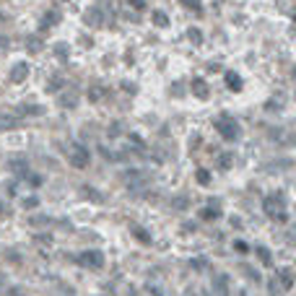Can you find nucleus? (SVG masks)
I'll list each match as a JSON object with an SVG mask.
<instances>
[{
	"label": "nucleus",
	"instance_id": "obj_1",
	"mask_svg": "<svg viewBox=\"0 0 296 296\" xmlns=\"http://www.w3.org/2000/svg\"><path fill=\"white\" fill-rule=\"evenodd\" d=\"M263 210H265V216H267V218L278 221V224H286V221H289L283 192H273V195H265V200H263Z\"/></svg>",
	"mask_w": 296,
	"mask_h": 296
},
{
	"label": "nucleus",
	"instance_id": "obj_2",
	"mask_svg": "<svg viewBox=\"0 0 296 296\" xmlns=\"http://www.w3.org/2000/svg\"><path fill=\"white\" fill-rule=\"evenodd\" d=\"M216 130H218V135L224 138V141H229V143H234V141H239V122L231 115H221V117H216Z\"/></svg>",
	"mask_w": 296,
	"mask_h": 296
},
{
	"label": "nucleus",
	"instance_id": "obj_3",
	"mask_svg": "<svg viewBox=\"0 0 296 296\" xmlns=\"http://www.w3.org/2000/svg\"><path fill=\"white\" fill-rule=\"evenodd\" d=\"M76 263L89 267V270H101V267H104V255H101L99 249H83L76 257Z\"/></svg>",
	"mask_w": 296,
	"mask_h": 296
},
{
	"label": "nucleus",
	"instance_id": "obj_4",
	"mask_svg": "<svg viewBox=\"0 0 296 296\" xmlns=\"http://www.w3.org/2000/svg\"><path fill=\"white\" fill-rule=\"evenodd\" d=\"M68 161L76 166V169H86V166L91 164V153H89V148L83 146V143H76L70 148V153H68Z\"/></svg>",
	"mask_w": 296,
	"mask_h": 296
},
{
	"label": "nucleus",
	"instance_id": "obj_5",
	"mask_svg": "<svg viewBox=\"0 0 296 296\" xmlns=\"http://www.w3.org/2000/svg\"><path fill=\"white\" fill-rule=\"evenodd\" d=\"M83 24L91 26V29H99V26L104 24V13H101V8H89V11L83 13Z\"/></svg>",
	"mask_w": 296,
	"mask_h": 296
},
{
	"label": "nucleus",
	"instance_id": "obj_6",
	"mask_svg": "<svg viewBox=\"0 0 296 296\" xmlns=\"http://www.w3.org/2000/svg\"><path fill=\"white\" fill-rule=\"evenodd\" d=\"M26 78H29V62H16V65L11 68V81L24 83Z\"/></svg>",
	"mask_w": 296,
	"mask_h": 296
},
{
	"label": "nucleus",
	"instance_id": "obj_7",
	"mask_svg": "<svg viewBox=\"0 0 296 296\" xmlns=\"http://www.w3.org/2000/svg\"><path fill=\"white\" fill-rule=\"evenodd\" d=\"M192 94H195L198 99H203V101H206V99L210 96V89H208V83L203 81V78H195V81H192Z\"/></svg>",
	"mask_w": 296,
	"mask_h": 296
},
{
	"label": "nucleus",
	"instance_id": "obj_8",
	"mask_svg": "<svg viewBox=\"0 0 296 296\" xmlns=\"http://www.w3.org/2000/svg\"><path fill=\"white\" fill-rule=\"evenodd\" d=\"M55 24H60V13H55V11H47L42 16V24H39V31L44 34V31H50V26H55Z\"/></svg>",
	"mask_w": 296,
	"mask_h": 296
},
{
	"label": "nucleus",
	"instance_id": "obj_9",
	"mask_svg": "<svg viewBox=\"0 0 296 296\" xmlns=\"http://www.w3.org/2000/svg\"><path fill=\"white\" fill-rule=\"evenodd\" d=\"M224 81H226L229 91H242V78H239V73L226 70V73H224Z\"/></svg>",
	"mask_w": 296,
	"mask_h": 296
},
{
	"label": "nucleus",
	"instance_id": "obj_10",
	"mask_svg": "<svg viewBox=\"0 0 296 296\" xmlns=\"http://www.w3.org/2000/svg\"><path fill=\"white\" fill-rule=\"evenodd\" d=\"M58 104H60L62 109H73V107L78 104V96L70 94V91H62V94L58 96Z\"/></svg>",
	"mask_w": 296,
	"mask_h": 296
},
{
	"label": "nucleus",
	"instance_id": "obj_11",
	"mask_svg": "<svg viewBox=\"0 0 296 296\" xmlns=\"http://www.w3.org/2000/svg\"><path fill=\"white\" fill-rule=\"evenodd\" d=\"M198 216H200L203 221H216L221 213H218V206H213V203H210V206H203V208L198 210Z\"/></svg>",
	"mask_w": 296,
	"mask_h": 296
},
{
	"label": "nucleus",
	"instance_id": "obj_12",
	"mask_svg": "<svg viewBox=\"0 0 296 296\" xmlns=\"http://www.w3.org/2000/svg\"><path fill=\"white\" fill-rule=\"evenodd\" d=\"M278 281L283 286V291L291 289V286H294V270H291V267H281V270H278Z\"/></svg>",
	"mask_w": 296,
	"mask_h": 296
},
{
	"label": "nucleus",
	"instance_id": "obj_13",
	"mask_svg": "<svg viewBox=\"0 0 296 296\" xmlns=\"http://www.w3.org/2000/svg\"><path fill=\"white\" fill-rule=\"evenodd\" d=\"M213 291L216 294H224V291H229V275L224 273V275H213Z\"/></svg>",
	"mask_w": 296,
	"mask_h": 296
},
{
	"label": "nucleus",
	"instance_id": "obj_14",
	"mask_svg": "<svg viewBox=\"0 0 296 296\" xmlns=\"http://www.w3.org/2000/svg\"><path fill=\"white\" fill-rule=\"evenodd\" d=\"M130 231H133V237H135L141 244H151V242H153L151 234H148V229H143V226H133Z\"/></svg>",
	"mask_w": 296,
	"mask_h": 296
},
{
	"label": "nucleus",
	"instance_id": "obj_15",
	"mask_svg": "<svg viewBox=\"0 0 296 296\" xmlns=\"http://www.w3.org/2000/svg\"><path fill=\"white\" fill-rule=\"evenodd\" d=\"M216 166H218V169H224V172H229L231 166H234V156L224 151V153H221L218 159H216Z\"/></svg>",
	"mask_w": 296,
	"mask_h": 296
},
{
	"label": "nucleus",
	"instance_id": "obj_16",
	"mask_svg": "<svg viewBox=\"0 0 296 296\" xmlns=\"http://www.w3.org/2000/svg\"><path fill=\"white\" fill-rule=\"evenodd\" d=\"M18 115H31V117H42L44 115V107L42 104H26V107H21V112Z\"/></svg>",
	"mask_w": 296,
	"mask_h": 296
},
{
	"label": "nucleus",
	"instance_id": "obj_17",
	"mask_svg": "<svg viewBox=\"0 0 296 296\" xmlns=\"http://www.w3.org/2000/svg\"><path fill=\"white\" fill-rule=\"evenodd\" d=\"M8 166H11V172L21 174V177H26V172H29V169H26V161H24V159H11V161H8Z\"/></svg>",
	"mask_w": 296,
	"mask_h": 296
},
{
	"label": "nucleus",
	"instance_id": "obj_18",
	"mask_svg": "<svg viewBox=\"0 0 296 296\" xmlns=\"http://www.w3.org/2000/svg\"><path fill=\"white\" fill-rule=\"evenodd\" d=\"M255 252H257V257H260L263 265H273V252L267 247H255Z\"/></svg>",
	"mask_w": 296,
	"mask_h": 296
},
{
	"label": "nucleus",
	"instance_id": "obj_19",
	"mask_svg": "<svg viewBox=\"0 0 296 296\" xmlns=\"http://www.w3.org/2000/svg\"><path fill=\"white\" fill-rule=\"evenodd\" d=\"M151 18H153V24H156V26H161V29H166V26L172 24V21H169V16H166L164 11H153Z\"/></svg>",
	"mask_w": 296,
	"mask_h": 296
},
{
	"label": "nucleus",
	"instance_id": "obj_20",
	"mask_svg": "<svg viewBox=\"0 0 296 296\" xmlns=\"http://www.w3.org/2000/svg\"><path fill=\"white\" fill-rule=\"evenodd\" d=\"M26 50H29L31 55H36L42 50V39H39V36H26Z\"/></svg>",
	"mask_w": 296,
	"mask_h": 296
},
{
	"label": "nucleus",
	"instance_id": "obj_21",
	"mask_svg": "<svg viewBox=\"0 0 296 296\" xmlns=\"http://www.w3.org/2000/svg\"><path fill=\"white\" fill-rule=\"evenodd\" d=\"M55 58H60V60H68V58H70V47H68L65 42L55 44Z\"/></svg>",
	"mask_w": 296,
	"mask_h": 296
},
{
	"label": "nucleus",
	"instance_id": "obj_22",
	"mask_svg": "<svg viewBox=\"0 0 296 296\" xmlns=\"http://www.w3.org/2000/svg\"><path fill=\"white\" fill-rule=\"evenodd\" d=\"M172 208H174V210H187V208H190V198H184V195H182V198H179V195L172 198Z\"/></svg>",
	"mask_w": 296,
	"mask_h": 296
},
{
	"label": "nucleus",
	"instance_id": "obj_23",
	"mask_svg": "<svg viewBox=\"0 0 296 296\" xmlns=\"http://www.w3.org/2000/svg\"><path fill=\"white\" fill-rule=\"evenodd\" d=\"M195 179H198V184L208 187V184H210V172H208V169H198V172H195Z\"/></svg>",
	"mask_w": 296,
	"mask_h": 296
},
{
	"label": "nucleus",
	"instance_id": "obj_24",
	"mask_svg": "<svg viewBox=\"0 0 296 296\" xmlns=\"http://www.w3.org/2000/svg\"><path fill=\"white\" fill-rule=\"evenodd\" d=\"M11 127H16V119H13V117H8V115H0V133L11 130Z\"/></svg>",
	"mask_w": 296,
	"mask_h": 296
},
{
	"label": "nucleus",
	"instance_id": "obj_25",
	"mask_svg": "<svg viewBox=\"0 0 296 296\" xmlns=\"http://www.w3.org/2000/svg\"><path fill=\"white\" fill-rule=\"evenodd\" d=\"M187 39H190L192 44H203V31L192 26V29H187Z\"/></svg>",
	"mask_w": 296,
	"mask_h": 296
},
{
	"label": "nucleus",
	"instance_id": "obj_26",
	"mask_svg": "<svg viewBox=\"0 0 296 296\" xmlns=\"http://www.w3.org/2000/svg\"><path fill=\"white\" fill-rule=\"evenodd\" d=\"M267 291H270V294H281V291H283V286H281V281H278V275L267 281Z\"/></svg>",
	"mask_w": 296,
	"mask_h": 296
},
{
	"label": "nucleus",
	"instance_id": "obj_27",
	"mask_svg": "<svg viewBox=\"0 0 296 296\" xmlns=\"http://www.w3.org/2000/svg\"><path fill=\"white\" fill-rule=\"evenodd\" d=\"M21 206H24L26 210H31V208L39 206V198H36V195H29V198H24V200H21Z\"/></svg>",
	"mask_w": 296,
	"mask_h": 296
},
{
	"label": "nucleus",
	"instance_id": "obj_28",
	"mask_svg": "<svg viewBox=\"0 0 296 296\" xmlns=\"http://www.w3.org/2000/svg\"><path fill=\"white\" fill-rule=\"evenodd\" d=\"M101 96H104V89H99V86L89 89V101H99Z\"/></svg>",
	"mask_w": 296,
	"mask_h": 296
},
{
	"label": "nucleus",
	"instance_id": "obj_29",
	"mask_svg": "<svg viewBox=\"0 0 296 296\" xmlns=\"http://www.w3.org/2000/svg\"><path fill=\"white\" fill-rule=\"evenodd\" d=\"M119 86H122V89L127 91V94H130V96H135V94H138V86H135L133 81H119Z\"/></svg>",
	"mask_w": 296,
	"mask_h": 296
},
{
	"label": "nucleus",
	"instance_id": "obj_30",
	"mask_svg": "<svg viewBox=\"0 0 296 296\" xmlns=\"http://www.w3.org/2000/svg\"><path fill=\"white\" fill-rule=\"evenodd\" d=\"M83 192H86V195L94 200V203H101V200H104V198H101V192H96L94 187H83Z\"/></svg>",
	"mask_w": 296,
	"mask_h": 296
},
{
	"label": "nucleus",
	"instance_id": "obj_31",
	"mask_svg": "<svg viewBox=\"0 0 296 296\" xmlns=\"http://www.w3.org/2000/svg\"><path fill=\"white\" fill-rule=\"evenodd\" d=\"M127 138H130V143H133L135 148H146V141H143V138L138 135V133H130V135H127Z\"/></svg>",
	"mask_w": 296,
	"mask_h": 296
},
{
	"label": "nucleus",
	"instance_id": "obj_32",
	"mask_svg": "<svg viewBox=\"0 0 296 296\" xmlns=\"http://www.w3.org/2000/svg\"><path fill=\"white\" fill-rule=\"evenodd\" d=\"M179 3L184 5V8H190V11H200V0H179Z\"/></svg>",
	"mask_w": 296,
	"mask_h": 296
},
{
	"label": "nucleus",
	"instance_id": "obj_33",
	"mask_svg": "<svg viewBox=\"0 0 296 296\" xmlns=\"http://www.w3.org/2000/svg\"><path fill=\"white\" fill-rule=\"evenodd\" d=\"M244 270H247V275H249V281H255V283H260L263 278H260V273L255 270V267H249V265H244Z\"/></svg>",
	"mask_w": 296,
	"mask_h": 296
},
{
	"label": "nucleus",
	"instance_id": "obj_34",
	"mask_svg": "<svg viewBox=\"0 0 296 296\" xmlns=\"http://www.w3.org/2000/svg\"><path fill=\"white\" fill-rule=\"evenodd\" d=\"M26 179H29V184H34V187H39V184L44 182L39 174H31V172H26Z\"/></svg>",
	"mask_w": 296,
	"mask_h": 296
},
{
	"label": "nucleus",
	"instance_id": "obj_35",
	"mask_svg": "<svg viewBox=\"0 0 296 296\" xmlns=\"http://www.w3.org/2000/svg\"><path fill=\"white\" fill-rule=\"evenodd\" d=\"M50 218L47 216H31V226H47Z\"/></svg>",
	"mask_w": 296,
	"mask_h": 296
},
{
	"label": "nucleus",
	"instance_id": "obj_36",
	"mask_svg": "<svg viewBox=\"0 0 296 296\" xmlns=\"http://www.w3.org/2000/svg\"><path fill=\"white\" fill-rule=\"evenodd\" d=\"M190 265L195 267V270H206V267H208V260H206V257H203V260H200V257H195V260H192Z\"/></svg>",
	"mask_w": 296,
	"mask_h": 296
},
{
	"label": "nucleus",
	"instance_id": "obj_37",
	"mask_svg": "<svg viewBox=\"0 0 296 296\" xmlns=\"http://www.w3.org/2000/svg\"><path fill=\"white\" fill-rule=\"evenodd\" d=\"M60 89H62V81H60V78H58V81H50V83H47V91H50V94H58Z\"/></svg>",
	"mask_w": 296,
	"mask_h": 296
},
{
	"label": "nucleus",
	"instance_id": "obj_38",
	"mask_svg": "<svg viewBox=\"0 0 296 296\" xmlns=\"http://www.w3.org/2000/svg\"><path fill=\"white\" fill-rule=\"evenodd\" d=\"M234 249H237V252H242V255H247V252H249V244L242 242V239H237V242H234Z\"/></svg>",
	"mask_w": 296,
	"mask_h": 296
},
{
	"label": "nucleus",
	"instance_id": "obj_39",
	"mask_svg": "<svg viewBox=\"0 0 296 296\" xmlns=\"http://www.w3.org/2000/svg\"><path fill=\"white\" fill-rule=\"evenodd\" d=\"M130 3V8H135V11H143L146 8V0H127Z\"/></svg>",
	"mask_w": 296,
	"mask_h": 296
},
{
	"label": "nucleus",
	"instance_id": "obj_40",
	"mask_svg": "<svg viewBox=\"0 0 296 296\" xmlns=\"http://www.w3.org/2000/svg\"><path fill=\"white\" fill-rule=\"evenodd\" d=\"M265 109H273V112H278V109H281V104H278L275 99H270V101H265Z\"/></svg>",
	"mask_w": 296,
	"mask_h": 296
},
{
	"label": "nucleus",
	"instance_id": "obj_41",
	"mask_svg": "<svg viewBox=\"0 0 296 296\" xmlns=\"http://www.w3.org/2000/svg\"><path fill=\"white\" fill-rule=\"evenodd\" d=\"M119 130H122V127H119L117 122H112V125H109V135H112V138H117V135H119Z\"/></svg>",
	"mask_w": 296,
	"mask_h": 296
},
{
	"label": "nucleus",
	"instance_id": "obj_42",
	"mask_svg": "<svg viewBox=\"0 0 296 296\" xmlns=\"http://www.w3.org/2000/svg\"><path fill=\"white\" fill-rule=\"evenodd\" d=\"M8 260H11V263H21V255H18V252H8Z\"/></svg>",
	"mask_w": 296,
	"mask_h": 296
},
{
	"label": "nucleus",
	"instance_id": "obj_43",
	"mask_svg": "<svg viewBox=\"0 0 296 296\" xmlns=\"http://www.w3.org/2000/svg\"><path fill=\"white\" fill-rule=\"evenodd\" d=\"M36 239H39L42 244H52V239H50V234H39V237H36Z\"/></svg>",
	"mask_w": 296,
	"mask_h": 296
},
{
	"label": "nucleus",
	"instance_id": "obj_44",
	"mask_svg": "<svg viewBox=\"0 0 296 296\" xmlns=\"http://www.w3.org/2000/svg\"><path fill=\"white\" fill-rule=\"evenodd\" d=\"M8 44H11V39H8V36H3V34H0V50H5Z\"/></svg>",
	"mask_w": 296,
	"mask_h": 296
},
{
	"label": "nucleus",
	"instance_id": "obj_45",
	"mask_svg": "<svg viewBox=\"0 0 296 296\" xmlns=\"http://www.w3.org/2000/svg\"><path fill=\"white\" fill-rule=\"evenodd\" d=\"M198 226L195 224H192V221H187V224H182V231H195Z\"/></svg>",
	"mask_w": 296,
	"mask_h": 296
},
{
	"label": "nucleus",
	"instance_id": "obj_46",
	"mask_svg": "<svg viewBox=\"0 0 296 296\" xmlns=\"http://www.w3.org/2000/svg\"><path fill=\"white\" fill-rule=\"evenodd\" d=\"M5 213H8V206H5L3 200H0V216H5Z\"/></svg>",
	"mask_w": 296,
	"mask_h": 296
},
{
	"label": "nucleus",
	"instance_id": "obj_47",
	"mask_svg": "<svg viewBox=\"0 0 296 296\" xmlns=\"http://www.w3.org/2000/svg\"><path fill=\"white\" fill-rule=\"evenodd\" d=\"M291 76H294V81H296V65H294V70H291Z\"/></svg>",
	"mask_w": 296,
	"mask_h": 296
},
{
	"label": "nucleus",
	"instance_id": "obj_48",
	"mask_svg": "<svg viewBox=\"0 0 296 296\" xmlns=\"http://www.w3.org/2000/svg\"><path fill=\"white\" fill-rule=\"evenodd\" d=\"M3 21H5V16H3V13H0V24H3Z\"/></svg>",
	"mask_w": 296,
	"mask_h": 296
}]
</instances>
